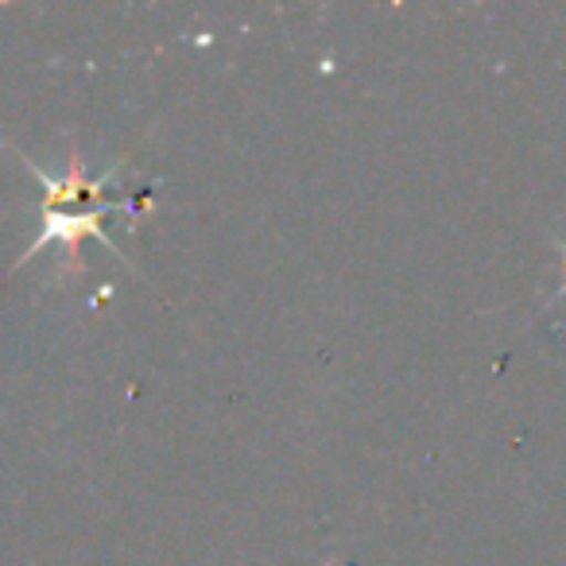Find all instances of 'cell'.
Instances as JSON below:
<instances>
[{"instance_id":"cell-1","label":"cell","mask_w":566,"mask_h":566,"mask_svg":"<svg viewBox=\"0 0 566 566\" xmlns=\"http://www.w3.org/2000/svg\"><path fill=\"white\" fill-rule=\"evenodd\" d=\"M12 151H17V148H12ZM17 159L43 182V226H40V237L32 241V249L20 252L17 268H24L28 260L40 256V252H48V249H55V244H59V249H66V252H74L82 237H97L105 249L117 252L109 237L102 233V218H105V213H117L120 202H105V206L94 202V198L113 182L117 167H109L105 175L90 179L78 148H71V159H66L63 175H48L40 164H32L24 151H17Z\"/></svg>"}]
</instances>
